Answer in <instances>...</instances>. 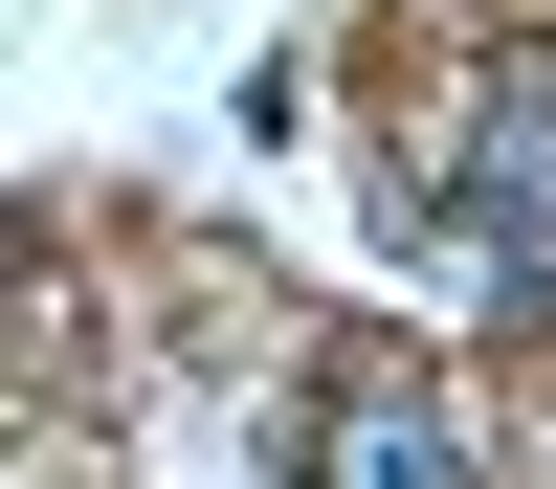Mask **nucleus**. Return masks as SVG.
<instances>
[{"label": "nucleus", "mask_w": 556, "mask_h": 489, "mask_svg": "<svg viewBox=\"0 0 556 489\" xmlns=\"http://www.w3.org/2000/svg\"><path fill=\"white\" fill-rule=\"evenodd\" d=\"M401 222L468 245L490 311H556V67H490L468 133H445V178H401Z\"/></svg>", "instance_id": "1"}, {"label": "nucleus", "mask_w": 556, "mask_h": 489, "mask_svg": "<svg viewBox=\"0 0 556 489\" xmlns=\"http://www.w3.org/2000/svg\"><path fill=\"white\" fill-rule=\"evenodd\" d=\"M445 467H468V400L401 378V356H356V378H334V467H312V489H445Z\"/></svg>", "instance_id": "2"}]
</instances>
